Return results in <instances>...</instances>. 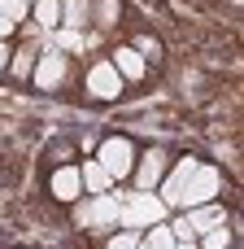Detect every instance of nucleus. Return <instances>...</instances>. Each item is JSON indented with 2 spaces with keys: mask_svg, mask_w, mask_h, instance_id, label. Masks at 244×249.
I'll return each instance as SVG.
<instances>
[{
  "mask_svg": "<svg viewBox=\"0 0 244 249\" xmlns=\"http://www.w3.org/2000/svg\"><path fill=\"white\" fill-rule=\"evenodd\" d=\"M0 13L17 26V22H26V18H31V4H26V0H0Z\"/></svg>",
  "mask_w": 244,
  "mask_h": 249,
  "instance_id": "nucleus-17",
  "label": "nucleus"
},
{
  "mask_svg": "<svg viewBox=\"0 0 244 249\" xmlns=\"http://www.w3.org/2000/svg\"><path fill=\"white\" fill-rule=\"evenodd\" d=\"M83 92L96 96V101H114V96H122V74L114 70L109 57L92 61V70H87V79H83Z\"/></svg>",
  "mask_w": 244,
  "mask_h": 249,
  "instance_id": "nucleus-7",
  "label": "nucleus"
},
{
  "mask_svg": "<svg viewBox=\"0 0 244 249\" xmlns=\"http://www.w3.org/2000/svg\"><path fill=\"white\" fill-rule=\"evenodd\" d=\"M148 236H144V245L148 249H175L179 241H175V232H170V223H153V228H144Z\"/></svg>",
  "mask_w": 244,
  "mask_h": 249,
  "instance_id": "nucleus-16",
  "label": "nucleus"
},
{
  "mask_svg": "<svg viewBox=\"0 0 244 249\" xmlns=\"http://www.w3.org/2000/svg\"><path fill=\"white\" fill-rule=\"evenodd\" d=\"M74 223L83 232H114L118 228V197H109V193H83L74 201Z\"/></svg>",
  "mask_w": 244,
  "mask_h": 249,
  "instance_id": "nucleus-2",
  "label": "nucleus"
},
{
  "mask_svg": "<svg viewBox=\"0 0 244 249\" xmlns=\"http://www.w3.org/2000/svg\"><path fill=\"white\" fill-rule=\"evenodd\" d=\"M9 57H13V48H9V39H0V70H9Z\"/></svg>",
  "mask_w": 244,
  "mask_h": 249,
  "instance_id": "nucleus-21",
  "label": "nucleus"
},
{
  "mask_svg": "<svg viewBox=\"0 0 244 249\" xmlns=\"http://www.w3.org/2000/svg\"><path fill=\"white\" fill-rule=\"evenodd\" d=\"M131 48H135V53H140V57H144V61H153V57H162V44H157V39H153V35H140V39H135V44H131Z\"/></svg>",
  "mask_w": 244,
  "mask_h": 249,
  "instance_id": "nucleus-20",
  "label": "nucleus"
},
{
  "mask_svg": "<svg viewBox=\"0 0 244 249\" xmlns=\"http://www.w3.org/2000/svg\"><path fill=\"white\" fill-rule=\"evenodd\" d=\"M135 245H140V232H131V228H122L105 241V249H135Z\"/></svg>",
  "mask_w": 244,
  "mask_h": 249,
  "instance_id": "nucleus-18",
  "label": "nucleus"
},
{
  "mask_svg": "<svg viewBox=\"0 0 244 249\" xmlns=\"http://www.w3.org/2000/svg\"><path fill=\"white\" fill-rule=\"evenodd\" d=\"M96 162H100V166L114 175V184H118V179H127L131 166H135V144H131L127 136H109V140H100Z\"/></svg>",
  "mask_w": 244,
  "mask_h": 249,
  "instance_id": "nucleus-4",
  "label": "nucleus"
},
{
  "mask_svg": "<svg viewBox=\"0 0 244 249\" xmlns=\"http://www.w3.org/2000/svg\"><path fill=\"white\" fill-rule=\"evenodd\" d=\"M65 70H70L65 53H61V48H44V53L35 57V70H31V83H35L39 92H52V88H61V83H65Z\"/></svg>",
  "mask_w": 244,
  "mask_h": 249,
  "instance_id": "nucleus-6",
  "label": "nucleus"
},
{
  "mask_svg": "<svg viewBox=\"0 0 244 249\" xmlns=\"http://www.w3.org/2000/svg\"><path fill=\"white\" fill-rule=\"evenodd\" d=\"M87 22V4L83 0H61V26L65 31H79Z\"/></svg>",
  "mask_w": 244,
  "mask_h": 249,
  "instance_id": "nucleus-14",
  "label": "nucleus"
},
{
  "mask_svg": "<svg viewBox=\"0 0 244 249\" xmlns=\"http://www.w3.org/2000/svg\"><path fill=\"white\" fill-rule=\"evenodd\" d=\"M231 4H240V0H231Z\"/></svg>",
  "mask_w": 244,
  "mask_h": 249,
  "instance_id": "nucleus-25",
  "label": "nucleus"
},
{
  "mask_svg": "<svg viewBox=\"0 0 244 249\" xmlns=\"http://www.w3.org/2000/svg\"><path fill=\"white\" fill-rule=\"evenodd\" d=\"M31 18H35V26L57 31L61 26V0H31Z\"/></svg>",
  "mask_w": 244,
  "mask_h": 249,
  "instance_id": "nucleus-13",
  "label": "nucleus"
},
{
  "mask_svg": "<svg viewBox=\"0 0 244 249\" xmlns=\"http://www.w3.org/2000/svg\"><path fill=\"white\" fill-rule=\"evenodd\" d=\"M48 193L57 197V201H65V206H74L79 197H83V179H79V166H57L52 171V179H48Z\"/></svg>",
  "mask_w": 244,
  "mask_h": 249,
  "instance_id": "nucleus-9",
  "label": "nucleus"
},
{
  "mask_svg": "<svg viewBox=\"0 0 244 249\" xmlns=\"http://www.w3.org/2000/svg\"><path fill=\"white\" fill-rule=\"evenodd\" d=\"M135 249H148V245H144V236H140V245H135Z\"/></svg>",
  "mask_w": 244,
  "mask_h": 249,
  "instance_id": "nucleus-24",
  "label": "nucleus"
},
{
  "mask_svg": "<svg viewBox=\"0 0 244 249\" xmlns=\"http://www.w3.org/2000/svg\"><path fill=\"white\" fill-rule=\"evenodd\" d=\"M218 188H223V175H218V166H196L192 171V179L183 184V193H179V210H192V206H205V201H214L218 197Z\"/></svg>",
  "mask_w": 244,
  "mask_h": 249,
  "instance_id": "nucleus-3",
  "label": "nucleus"
},
{
  "mask_svg": "<svg viewBox=\"0 0 244 249\" xmlns=\"http://www.w3.org/2000/svg\"><path fill=\"white\" fill-rule=\"evenodd\" d=\"M13 31H17V26H13V22H9V18H4V13H0V39H9V35H13Z\"/></svg>",
  "mask_w": 244,
  "mask_h": 249,
  "instance_id": "nucleus-22",
  "label": "nucleus"
},
{
  "mask_svg": "<svg viewBox=\"0 0 244 249\" xmlns=\"http://www.w3.org/2000/svg\"><path fill=\"white\" fill-rule=\"evenodd\" d=\"M79 179H83V193H109V188H114V175H109L96 158L79 162Z\"/></svg>",
  "mask_w": 244,
  "mask_h": 249,
  "instance_id": "nucleus-11",
  "label": "nucleus"
},
{
  "mask_svg": "<svg viewBox=\"0 0 244 249\" xmlns=\"http://www.w3.org/2000/svg\"><path fill=\"white\" fill-rule=\"evenodd\" d=\"M166 201L157 197V193H131V197H122L118 201V228H131V232H144V228H153V223H166Z\"/></svg>",
  "mask_w": 244,
  "mask_h": 249,
  "instance_id": "nucleus-1",
  "label": "nucleus"
},
{
  "mask_svg": "<svg viewBox=\"0 0 244 249\" xmlns=\"http://www.w3.org/2000/svg\"><path fill=\"white\" fill-rule=\"evenodd\" d=\"M196 166H201V162L188 153V158H179V162H175V166L162 175V184H157V197L166 201V210H179V193H183V184L192 179V171H196Z\"/></svg>",
  "mask_w": 244,
  "mask_h": 249,
  "instance_id": "nucleus-8",
  "label": "nucleus"
},
{
  "mask_svg": "<svg viewBox=\"0 0 244 249\" xmlns=\"http://www.w3.org/2000/svg\"><path fill=\"white\" fill-rule=\"evenodd\" d=\"M175 249H201V245H196V241H179Z\"/></svg>",
  "mask_w": 244,
  "mask_h": 249,
  "instance_id": "nucleus-23",
  "label": "nucleus"
},
{
  "mask_svg": "<svg viewBox=\"0 0 244 249\" xmlns=\"http://www.w3.org/2000/svg\"><path fill=\"white\" fill-rule=\"evenodd\" d=\"M79 44H83V39H79V31H65V26H57L48 48H79Z\"/></svg>",
  "mask_w": 244,
  "mask_h": 249,
  "instance_id": "nucleus-19",
  "label": "nucleus"
},
{
  "mask_svg": "<svg viewBox=\"0 0 244 249\" xmlns=\"http://www.w3.org/2000/svg\"><path fill=\"white\" fill-rule=\"evenodd\" d=\"M196 245H201V249H227V245H231V232H227V219H223V223H214L210 232H201V236H196Z\"/></svg>",
  "mask_w": 244,
  "mask_h": 249,
  "instance_id": "nucleus-15",
  "label": "nucleus"
},
{
  "mask_svg": "<svg viewBox=\"0 0 244 249\" xmlns=\"http://www.w3.org/2000/svg\"><path fill=\"white\" fill-rule=\"evenodd\" d=\"M26 4H31V0H26Z\"/></svg>",
  "mask_w": 244,
  "mask_h": 249,
  "instance_id": "nucleus-26",
  "label": "nucleus"
},
{
  "mask_svg": "<svg viewBox=\"0 0 244 249\" xmlns=\"http://www.w3.org/2000/svg\"><path fill=\"white\" fill-rule=\"evenodd\" d=\"M170 171V153L162 149V144H153L148 153H135V166H131V179H135V188L140 193H157V184H162V175Z\"/></svg>",
  "mask_w": 244,
  "mask_h": 249,
  "instance_id": "nucleus-5",
  "label": "nucleus"
},
{
  "mask_svg": "<svg viewBox=\"0 0 244 249\" xmlns=\"http://www.w3.org/2000/svg\"><path fill=\"white\" fill-rule=\"evenodd\" d=\"M35 57H39V48H35V44H22V48L9 57V70H4V74H13L17 83H22V79H31V70H35Z\"/></svg>",
  "mask_w": 244,
  "mask_h": 249,
  "instance_id": "nucleus-12",
  "label": "nucleus"
},
{
  "mask_svg": "<svg viewBox=\"0 0 244 249\" xmlns=\"http://www.w3.org/2000/svg\"><path fill=\"white\" fill-rule=\"evenodd\" d=\"M109 61H114V70L122 74V83H135V79H144V70H148V61H144L135 48H118Z\"/></svg>",
  "mask_w": 244,
  "mask_h": 249,
  "instance_id": "nucleus-10",
  "label": "nucleus"
}]
</instances>
